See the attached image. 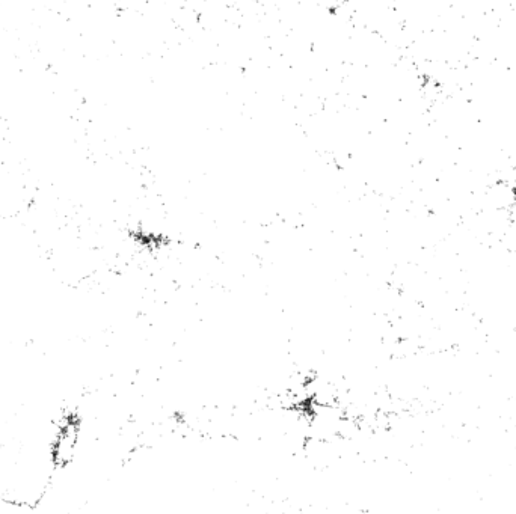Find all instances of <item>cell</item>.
I'll return each mask as SVG.
<instances>
[{
    "label": "cell",
    "mask_w": 516,
    "mask_h": 514,
    "mask_svg": "<svg viewBox=\"0 0 516 514\" xmlns=\"http://www.w3.org/2000/svg\"><path fill=\"white\" fill-rule=\"evenodd\" d=\"M82 427L80 421L73 415L62 418L56 427L55 435L50 442V460L56 468H67L79 453Z\"/></svg>",
    "instance_id": "cell-1"
}]
</instances>
